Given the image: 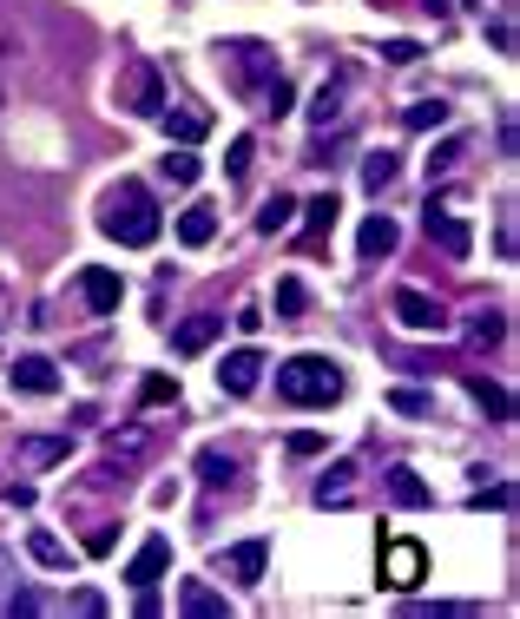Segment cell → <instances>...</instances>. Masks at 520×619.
Masks as SVG:
<instances>
[{
    "mask_svg": "<svg viewBox=\"0 0 520 619\" xmlns=\"http://www.w3.org/2000/svg\"><path fill=\"white\" fill-rule=\"evenodd\" d=\"M277 396L297 409H330L343 396V376L330 356H290V363H277Z\"/></svg>",
    "mask_w": 520,
    "mask_h": 619,
    "instance_id": "6da1fadb",
    "label": "cell"
},
{
    "mask_svg": "<svg viewBox=\"0 0 520 619\" xmlns=\"http://www.w3.org/2000/svg\"><path fill=\"white\" fill-rule=\"evenodd\" d=\"M99 231H106V238H119V244H132V251H139V244H152V238H158V205H152V191L126 178V185H119V198H112V211L99 218Z\"/></svg>",
    "mask_w": 520,
    "mask_h": 619,
    "instance_id": "7a4b0ae2",
    "label": "cell"
},
{
    "mask_svg": "<svg viewBox=\"0 0 520 619\" xmlns=\"http://www.w3.org/2000/svg\"><path fill=\"white\" fill-rule=\"evenodd\" d=\"M119 106L139 112V119H158L165 112V86H158V66H126V80H119Z\"/></svg>",
    "mask_w": 520,
    "mask_h": 619,
    "instance_id": "3957f363",
    "label": "cell"
},
{
    "mask_svg": "<svg viewBox=\"0 0 520 619\" xmlns=\"http://www.w3.org/2000/svg\"><path fill=\"white\" fill-rule=\"evenodd\" d=\"M422 573H428V554H422V540H389L382 547V587H422Z\"/></svg>",
    "mask_w": 520,
    "mask_h": 619,
    "instance_id": "277c9868",
    "label": "cell"
},
{
    "mask_svg": "<svg viewBox=\"0 0 520 619\" xmlns=\"http://www.w3.org/2000/svg\"><path fill=\"white\" fill-rule=\"evenodd\" d=\"M395 323H402V330H422V336H442L448 330V310L435 297H428V290H395Z\"/></svg>",
    "mask_w": 520,
    "mask_h": 619,
    "instance_id": "5b68a950",
    "label": "cell"
},
{
    "mask_svg": "<svg viewBox=\"0 0 520 619\" xmlns=\"http://www.w3.org/2000/svg\"><path fill=\"white\" fill-rule=\"evenodd\" d=\"M257 376H264V356H257L251 343H244V350H231V356L218 363V389H224V396H251Z\"/></svg>",
    "mask_w": 520,
    "mask_h": 619,
    "instance_id": "8992f818",
    "label": "cell"
},
{
    "mask_svg": "<svg viewBox=\"0 0 520 619\" xmlns=\"http://www.w3.org/2000/svg\"><path fill=\"white\" fill-rule=\"evenodd\" d=\"M165 567H172V540H165V534H152V540L139 547V554H132L126 580H132V587H158V573H165Z\"/></svg>",
    "mask_w": 520,
    "mask_h": 619,
    "instance_id": "52a82bcc",
    "label": "cell"
},
{
    "mask_svg": "<svg viewBox=\"0 0 520 619\" xmlns=\"http://www.w3.org/2000/svg\"><path fill=\"white\" fill-rule=\"evenodd\" d=\"M178 613L185 619H231V600L211 593L205 580H185V587H178Z\"/></svg>",
    "mask_w": 520,
    "mask_h": 619,
    "instance_id": "ba28073f",
    "label": "cell"
},
{
    "mask_svg": "<svg viewBox=\"0 0 520 619\" xmlns=\"http://www.w3.org/2000/svg\"><path fill=\"white\" fill-rule=\"evenodd\" d=\"M7 376H14L20 396H53V389H60V369H53L47 356H20V363L7 369Z\"/></svg>",
    "mask_w": 520,
    "mask_h": 619,
    "instance_id": "9c48e42d",
    "label": "cell"
},
{
    "mask_svg": "<svg viewBox=\"0 0 520 619\" xmlns=\"http://www.w3.org/2000/svg\"><path fill=\"white\" fill-rule=\"evenodd\" d=\"M428 238L442 244L448 257H468V251H474V231H468V224H461V218H448L442 205H428Z\"/></svg>",
    "mask_w": 520,
    "mask_h": 619,
    "instance_id": "30bf717a",
    "label": "cell"
},
{
    "mask_svg": "<svg viewBox=\"0 0 520 619\" xmlns=\"http://www.w3.org/2000/svg\"><path fill=\"white\" fill-rule=\"evenodd\" d=\"M79 290H86V303H93L99 317H112V310H119V297H126V284H119V277H112V270H86V277H79Z\"/></svg>",
    "mask_w": 520,
    "mask_h": 619,
    "instance_id": "8fae6325",
    "label": "cell"
},
{
    "mask_svg": "<svg viewBox=\"0 0 520 619\" xmlns=\"http://www.w3.org/2000/svg\"><path fill=\"white\" fill-rule=\"evenodd\" d=\"M382 488H389L395 508H428V501H435V494H428V481L415 475V468H389V481H382Z\"/></svg>",
    "mask_w": 520,
    "mask_h": 619,
    "instance_id": "7c38bea8",
    "label": "cell"
},
{
    "mask_svg": "<svg viewBox=\"0 0 520 619\" xmlns=\"http://www.w3.org/2000/svg\"><path fill=\"white\" fill-rule=\"evenodd\" d=\"M218 330H224V317H185L178 323V356H198V350H211V343H218Z\"/></svg>",
    "mask_w": 520,
    "mask_h": 619,
    "instance_id": "4fadbf2b",
    "label": "cell"
},
{
    "mask_svg": "<svg viewBox=\"0 0 520 619\" xmlns=\"http://www.w3.org/2000/svg\"><path fill=\"white\" fill-rule=\"evenodd\" d=\"M395 244H402V231H395V218H382V211H376V218L363 224V238H356V251H363V257H389Z\"/></svg>",
    "mask_w": 520,
    "mask_h": 619,
    "instance_id": "5bb4252c",
    "label": "cell"
},
{
    "mask_svg": "<svg viewBox=\"0 0 520 619\" xmlns=\"http://www.w3.org/2000/svg\"><path fill=\"white\" fill-rule=\"evenodd\" d=\"M66 455H73L66 435H27V442H20V461H33V468H53V461H66Z\"/></svg>",
    "mask_w": 520,
    "mask_h": 619,
    "instance_id": "9a60e30c",
    "label": "cell"
},
{
    "mask_svg": "<svg viewBox=\"0 0 520 619\" xmlns=\"http://www.w3.org/2000/svg\"><path fill=\"white\" fill-rule=\"evenodd\" d=\"M290 218H297V198H290V191H270L264 211H257V231H264V238H277V231H290Z\"/></svg>",
    "mask_w": 520,
    "mask_h": 619,
    "instance_id": "2e32d148",
    "label": "cell"
},
{
    "mask_svg": "<svg viewBox=\"0 0 520 619\" xmlns=\"http://www.w3.org/2000/svg\"><path fill=\"white\" fill-rule=\"evenodd\" d=\"M178 238H185L191 251H198V244H211V238H218V211H211V205H191L185 218H178Z\"/></svg>",
    "mask_w": 520,
    "mask_h": 619,
    "instance_id": "e0dca14e",
    "label": "cell"
},
{
    "mask_svg": "<svg viewBox=\"0 0 520 619\" xmlns=\"http://www.w3.org/2000/svg\"><path fill=\"white\" fill-rule=\"evenodd\" d=\"M349 481H356V468H349V461H336L330 475L316 481V501H323V508H343V501H349Z\"/></svg>",
    "mask_w": 520,
    "mask_h": 619,
    "instance_id": "ac0fdd59",
    "label": "cell"
},
{
    "mask_svg": "<svg viewBox=\"0 0 520 619\" xmlns=\"http://www.w3.org/2000/svg\"><path fill=\"white\" fill-rule=\"evenodd\" d=\"M501 336H507V317H501V310H474V323H468V343H474V350H494Z\"/></svg>",
    "mask_w": 520,
    "mask_h": 619,
    "instance_id": "d6986e66",
    "label": "cell"
},
{
    "mask_svg": "<svg viewBox=\"0 0 520 619\" xmlns=\"http://www.w3.org/2000/svg\"><path fill=\"white\" fill-rule=\"evenodd\" d=\"M264 560H270L264 540H244V547H231V573H237V580H264Z\"/></svg>",
    "mask_w": 520,
    "mask_h": 619,
    "instance_id": "ffe728a7",
    "label": "cell"
},
{
    "mask_svg": "<svg viewBox=\"0 0 520 619\" xmlns=\"http://www.w3.org/2000/svg\"><path fill=\"white\" fill-rule=\"evenodd\" d=\"M468 389H474V402H481V409H488L494 422H507V415H514V402H507V389H501V382H488V376H468Z\"/></svg>",
    "mask_w": 520,
    "mask_h": 619,
    "instance_id": "44dd1931",
    "label": "cell"
},
{
    "mask_svg": "<svg viewBox=\"0 0 520 619\" xmlns=\"http://www.w3.org/2000/svg\"><path fill=\"white\" fill-rule=\"evenodd\" d=\"M158 172L172 178V185H198V172H205V165L191 159V145H178V152H165V159H158Z\"/></svg>",
    "mask_w": 520,
    "mask_h": 619,
    "instance_id": "7402d4cb",
    "label": "cell"
},
{
    "mask_svg": "<svg viewBox=\"0 0 520 619\" xmlns=\"http://www.w3.org/2000/svg\"><path fill=\"white\" fill-rule=\"evenodd\" d=\"M27 554L40 560V567H73V554H66L60 534H27Z\"/></svg>",
    "mask_w": 520,
    "mask_h": 619,
    "instance_id": "603a6c76",
    "label": "cell"
},
{
    "mask_svg": "<svg viewBox=\"0 0 520 619\" xmlns=\"http://www.w3.org/2000/svg\"><path fill=\"white\" fill-rule=\"evenodd\" d=\"M165 126H172V139H178V145H198V139L211 132V112H172Z\"/></svg>",
    "mask_w": 520,
    "mask_h": 619,
    "instance_id": "cb8c5ba5",
    "label": "cell"
},
{
    "mask_svg": "<svg viewBox=\"0 0 520 619\" xmlns=\"http://www.w3.org/2000/svg\"><path fill=\"white\" fill-rule=\"evenodd\" d=\"M106 455L112 461H139L145 455V429H112L106 435Z\"/></svg>",
    "mask_w": 520,
    "mask_h": 619,
    "instance_id": "d4e9b609",
    "label": "cell"
},
{
    "mask_svg": "<svg viewBox=\"0 0 520 619\" xmlns=\"http://www.w3.org/2000/svg\"><path fill=\"white\" fill-rule=\"evenodd\" d=\"M336 119H343V93H336V86H323V93H316V106H310V126L330 132Z\"/></svg>",
    "mask_w": 520,
    "mask_h": 619,
    "instance_id": "484cf974",
    "label": "cell"
},
{
    "mask_svg": "<svg viewBox=\"0 0 520 619\" xmlns=\"http://www.w3.org/2000/svg\"><path fill=\"white\" fill-rule=\"evenodd\" d=\"M336 211H343V205H336V191H316L310 205H303V224H310V231H330Z\"/></svg>",
    "mask_w": 520,
    "mask_h": 619,
    "instance_id": "4316f807",
    "label": "cell"
},
{
    "mask_svg": "<svg viewBox=\"0 0 520 619\" xmlns=\"http://www.w3.org/2000/svg\"><path fill=\"white\" fill-rule=\"evenodd\" d=\"M251 159H257V139H251V132H237L231 159H224V178H244V172H251Z\"/></svg>",
    "mask_w": 520,
    "mask_h": 619,
    "instance_id": "83f0119b",
    "label": "cell"
},
{
    "mask_svg": "<svg viewBox=\"0 0 520 619\" xmlns=\"http://www.w3.org/2000/svg\"><path fill=\"white\" fill-rule=\"evenodd\" d=\"M435 126H448V106H442V99H422V106H409V132H435Z\"/></svg>",
    "mask_w": 520,
    "mask_h": 619,
    "instance_id": "f1b7e54d",
    "label": "cell"
},
{
    "mask_svg": "<svg viewBox=\"0 0 520 619\" xmlns=\"http://www.w3.org/2000/svg\"><path fill=\"white\" fill-rule=\"evenodd\" d=\"M303 303H310V290H303L297 277H284V284H277V317H284V323L303 317Z\"/></svg>",
    "mask_w": 520,
    "mask_h": 619,
    "instance_id": "f546056e",
    "label": "cell"
},
{
    "mask_svg": "<svg viewBox=\"0 0 520 619\" xmlns=\"http://www.w3.org/2000/svg\"><path fill=\"white\" fill-rule=\"evenodd\" d=\"M389 178H395V152H369V159H363V185L382 191Z\"/></svg>",
    "mask_w": 520,
    "mask_h": 619,
    "instance_id": "4dcf8cb0",
    "label": "cell"
},
{
    "mask_svg": "<svg viewBox=\"0 0 520 619\" xmlns=\"http://www.w3.org/2000/svg\"><path fill=\"white\" fill-rule=\"evenodd\" d=\"M198 475H205L211 488H224V481H231L237 468H231V455H218V448H205V455H198Z\"/></svg>",
    "mask_w": 520,
    "mask_h": 619,
    "instance_id": "1f68e13d",
    "label": "cell"
},
{
    "mask_svg": "<svg viewBox=\"0 0 520 619\" xmlns=\"http://www.w3.org/2000/svg\"><path fill=\"white\" fill-rule=\"evenodd\" d=\"M389 409L395 415H435V402H428L422 389H389Z\"/></svg>",
    "mask_w": 520,
    "mask_h": 619,
    "instance_id": "d6a6232c",
    "label": "cell"
},
{
    "mask_svg": "<svg viewBox=\"0 0 520 619\" xmlns=\"http://www.w3.org/2000/svg\"><path fill=\"white\" fill-rule=\"evenodd\" d=\"M461 152H468V139H461V132H455V139H442V145H435V159H428V178H435V172H455Z\"/></svg>",
    "mask_w": 520,
    "mask_h": 619,
    "instance_id": "836d02e7",
    "label": "cell"
},
{
    "mask_svg": "<svg viewBox=\"0 0 520 619\" xmlns=\"http://www.w3.org/2000/svg\"><path fill=\"white\" fill-rule=\"evenodd\" d=\"M139 396H145V409H165V402H178V382L172 376H145Z\"/></svg>",
    "mask_w": 520,
    "mask_h": 619,
    "instance_id": "e575fe53",
    "label": "cell"
},
{
    "mask_svg": "<svg viewBox=\"0 0 520 619\" xmlns=\"http://www.w3.org/2000/svg\"><path fill=\"white\" fill-rule=\"evenodd\" d=\"M290 99H297V93H290V80L277 73V80L264 86V112H277V119H284V112H290Z\"/></svg>",
    "mask_w": 520,
    "mask_h": 619,
    "instance_id": "d590c367",
    "label": "cell"
},
{
    "mask_svg": "<svg viewBox=\"0 0 520 619\" xmlns=\"http://www.w3.org/2000/svg\"><path fill=\"white\" fill-rule=\"evenodd\" d=\"M382 60H389V66H415V60H422V47H415V40H389Z\"/></svg>",
    "mask_w": 520,
    "mask_h": 619,
    "instance_id": "8d00e7d4",
    "label": "cell"
},
{
    "mask_svg": "<svg viewBox=\"0 0 520 619\" xmlns=\"http://www.w3.org/2000/svg\"><path fill=\"white\" fill-rule=\"evenodd\" d=\"M507 501H514V488H507V481H494V488L474 494V508H507Z\"/></svg>",
    "mask_w": 520,
    "mask_h": 619,
    "instance_id": "74e56055",
    "label": "cell"
},
{
    "mask_svg": "<svg viewBox=\"0 0 520 619\" xmlns=\"http://www.w3.org/2000/svg\"><path fill=\"white\" fill-rule=\"evenodd\" d=\"M7 613H20V619H33V613H40V593H33V587H20V593H14V600H7Z\"/></svg>",
    "mask_w": 520,
    "mask_h": 619,
    "instance_id": "f35d334b",
    "label": "cell"
},
{
    "mask_svg": "<svg viewBox=\"0 0 520 619\" xmlns=\"http://www.w3.org/2000/svg\"><path fill=\"white\" fill-rule=\"evenodd\" d=\"M112 540H119L112 527H93V534H86V554H112Z\"/></svg>",
    "mask_w": 520,
    "mask_h": 619,
    "instance_id": "ab89813d",
    "label": "cell"
},
{
    "mask_svg": "<svg viewBox=\"0 0 520 619\" xmlns=\"http://www.w3.org/2000/svg\"><path fill=\"white\" fill-rule=\"evenodd\" d=\"M73 613H106V600H99L93 587H79V593H73Z\"/></svg>",
    "mask_w": 520,
    "mask_h": 619,
    "instance_id": "60d3db41",
    "label": "cell"
}]
</instances>
